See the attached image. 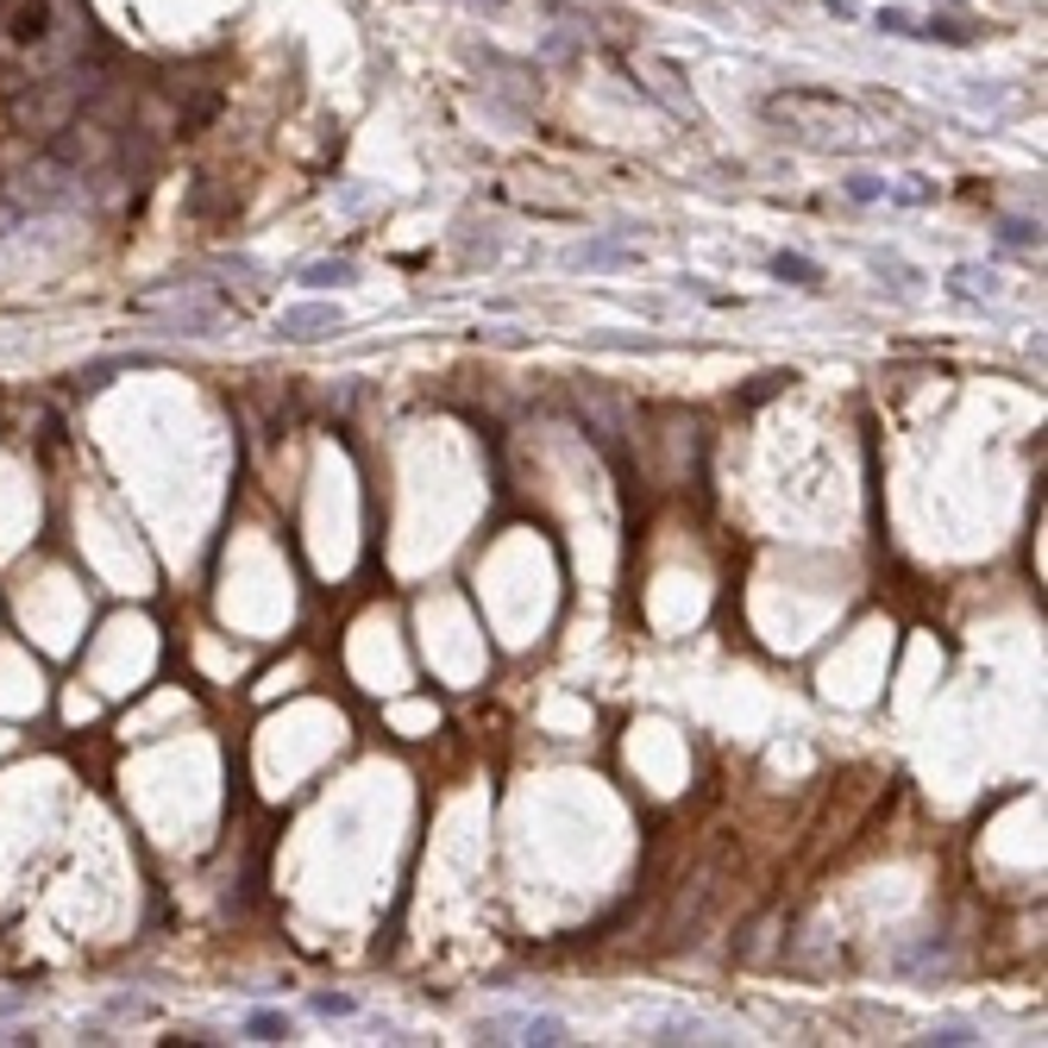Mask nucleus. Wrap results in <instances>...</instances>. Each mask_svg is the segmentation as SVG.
<instances>
[{
    "label": "nucleus",
    "mask_w": 1048,
    "mask_h": 1048,
    "mask_svg": "<svg viewBox=\"0 0 1048 1048\" xmlns=\"http://www.w3.org/2000/svg\"><path fill=\"white\" fill-rule=\"evenodd\" d=\"M766 271H773L778 283H797V290H816V283H822V264H810V258H797V252H773Z\"/></svg>",
    "instance_id": "nucleus-6"
},
{
    "label": "nucleus",
    "mask_w": 1048,
    "mask_h": 1048,
    "mask_svg": "<svg viewBox=\"0 0 1048 1048\" xmlns=\"http://www.w3.org/2000/svg\"><path fill=\"white\" fill-rule=\"evenodd\" d=\"M766 119H773V126H792V133H804V138H841V145L873 138V119L860 114L855 101L829 95V88H785V95H766Z\"/></svg>",
    "instance_id": "nucleus-1"
},
{
    "label": "nucleus",
    "mask_w": 1048,
    "mask_h": 1048,
    "mask_svg": "<svg viewBox=\"0 0 1048 1048\" xmlns=\"http://www.w3.org/2000/svg\"><path fill=\"white\" fill-rule=\"evenodd\" d=\"M841 189H848V201H860V208H867V201H885V189H892V182H885V176H873V170H855Z\"/></svg>",
    "instance_id": "nucleus-9"
},
{
    "label": "nucleus",
    "mask_w": 1048,
    "mask_h": 1048,
    "mask_svg": "<svg viewBox=\"0 0 1048 1048\" xmlns=\"http://www.w3.org/2000/svg\"><path fill=\"white\" fill-rule=\"evenodd\" d=\"M923 1042H942V1048H967V1042H979V1029L973 1024H935Z\"/></svg>",
    "instance_id": "nucleus-12"
},
{
    "label": "nucleus",
    "mask_w": 1048,
    "mask_h": 1048,
    "mask_svg": "<svg viewBox=\"0 0 1048 1048\" xmlns=\"http://www.w3.org/2000/svg\"><path fill=\"white\" fill-rule=\"evenodd\" d=\"M998 239H1005V245H1036V239H1042V227H1036V220H1024V214H1005V220H998Z\"/></svg>",
    "instance_id": "nucleus-10"
},
{
    "label": "nucleus",
    "mask_w": 1048,
    "mask_h": 1048,
    "mask_svg": "<svg viewBox=\"0 0 1048 1048\" xmlns=\"http://www.w3.org/2000/svg\"><path fill=\"white\" fill-rule=\"evenodd\" d=\"M565 264H572V271H635L641 252H635V245H616V239H584V245L565 252Z\"/></svg>",
    "instance_id": "nucleus-5"
},
{
    "label": "nucleus",
    "mask_w": 1048,
    "mask_h": 1048,
    "mask_svg": "<svg viewBox=\"0 0 1048 1048\" xmlns=\"http://www.w3.org/2000/svg\"><path fill=\"white\" fill-rule=\"evenodd\" d=\"M339 327H346L339 302H290L276 314V339H333Z\"/></svg>",
    "instance_id": "nucleus-3"
},
{
    "label": "nucleus",
    "mask_w": 1048,
    "mask_h": 1048,
    "mask_svg": "<svg viewBox=\"0 0 1048 1048\" xmlns=\"http://www.w3.org/2000/svg\"><path fill=\"white\" fill-rule=\"evenodd\" d=\"M13 1010H20V998H7V992H0V1017H13Z\"/></svg>",
    "instance_id": "nucleus-16"
},
{
    "label": "nucleus",
    "mask_w": 1048,
    "mask_h": 1048,
    "mask_svg": "<svg viewBox=\"0 0 1048 1048\" xmlns=\"http://www.w3.org/2000/svg\"><path fill=\"white\" fill-rule=\"evenodd\" d=\"M465 7H478V13H496V7H509V0H465Z\"/></svg>",
    "instance_id": "nucleus-15"
},
{
    "label": "nucleus",
    "mask_w": 1048,
    "mask_h": 1048,
    "mask_svg": "<svg viewBox=\"0 0 1048 1048\" xmlns=\"http://www.w3.org/2000/svg\"><path fill=\"white\" fill-rule=\"evenodd\" d=\"M873 25L885 32V39H916V44H973V32L961 20H923V13H911V7H879Z\"/></svg>",
    "instance_id": "nucleus-2"
},
{
    "label": "nucleus",
    "mask_w": 1048,
    "mask_h": 1048,
    "mask_svg": "<svg viewBox=\"0 0 1048 1048\" xmlns=\"http://www.w3.org/2000/svg\"><path fill=\"white\" fill-rule=\"evenodd\" d=\"M954 283H961V290H998V276H992V271H973V264H961V271H954Z\"/></svg>",
    "instance_id": "nucleus-13"
},
{
    "label": "nucleus",
    "mask_w": 1048,
    "mask_h": 1048,
    "mask_svg": "<svg viewBox=\"0 0 1048 1048\" xmlns=\"http://www.w3.org/2000/svg\"><path fill=\"white\" fill-rule=\"evenodd\" d=\"M51 20H57V0H20L13 20H7V44L13 51H44L51 44Z\"/></svg>",
    "instance_id": "nucleus-4"
},
{
    "label": "nucleus",
    "mask_w": 1048,
    "mask_h": 1048,
    "mask_svg": "<svg viewBox=\"0 0 1048 1048\" xmlns=\"http://www.w3.org/2000/svg\"><path fill=\"white\" fill-rule=\"evenodd\" d=\"M949 7H967V0H949Z\"/></svg>",
    "instance_id": "nucleus-17"
},
{
    "label": "nucleus",
    "mask_w": 1048,
    "mask_h": 1048,
    "mask_svg": "<svg viewBox=\"0 0 1048 1048\" xmlns=\"http://www.w3.org/2000/svg\"><path fill=\"white\" fill-rule=\"evenodd\" d=\"M302 283H308V290H339V283H358V264H352V258H321V264L302 271Z\"/></svg>",
    "instance_id": "nucleus-7"
},
{
    "label": "nucleus",
    "mask_w": 1048,
    "mask_h": 1048,
    "mask_svg": "<svg viewBox=\"0 0 1048 1048\" xmlns=\"http://www.w3.org/2000/svg\"><path fill=\"white\" fill-rule=\"evenodd\" d=\"M245 1036H252V1042H283V1036H290V1017H283V1010H252V1017H245Z\"/></svg>",
    "instance_id": "nucleus-8"
},
{
    "label": "nucleus",
    "mask_w": 1048,
    "mask_h": 1048,
    "mask_svg": "<svg viewBox=\"0 0 1048 1048\" xmlns=\"http://www.w3.org/2000/svg\"><path fill=\"white\" fill-rule=\"evenodd\" d=\"M822 7H829L835 20H860V0H822Z\"/></svg>",
    "instance_id": "nucleus-14"
},
{
    "label": "nucleus",
    "mask_w": 1048,
    "mask_h": 1048,
    "mask_svg": "<svg viewBox=\"0 0 1048 1048\" xmlns=\"http://www.w3.org/2000/svg\"><path fill=\"white\" fill-rule=\"evenodd\" d=\"M308 1005H314V1017H352L358 998H352V992H314Z\"/></svg>",
    "instance_id": "nucleus-11"
}]
</instances>
